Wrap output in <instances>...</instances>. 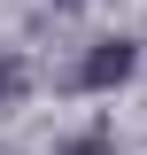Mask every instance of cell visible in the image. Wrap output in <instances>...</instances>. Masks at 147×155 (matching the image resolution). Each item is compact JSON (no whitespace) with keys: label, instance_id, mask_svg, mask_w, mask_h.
Instances as JSON below:
<instances>
[{"label":"cell","instance_id":"6da1fadb","mask_svg":"<svg viewBox=\"0 0 147 155\" xmlns=\"http://www.w3.org/2000/svg\"><path fill=\"white\" fill-rule=\"evenodd\" d=\"M116 78H132V47L124 39H101V54L85 62V85H116Z\"/></svg>","mask_w":147,"mask_h":155}]
</instances>
